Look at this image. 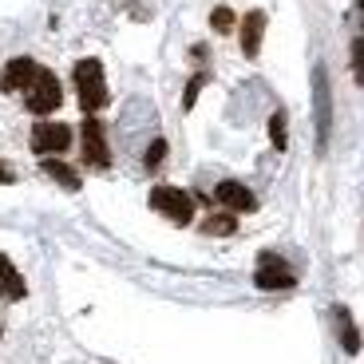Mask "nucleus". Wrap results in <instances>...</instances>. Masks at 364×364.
Listing matches in <instances>:
<instances>
[{"instance_id":"nucleus-12","label":"nucleus","mask_w":364,"mask_h":364,"mask_svg":"<svg viewBox=\"0 0 364 364\" xmlns=\"http://www.w3.org/2000/svg\"><path fill=\"white\" fill-rule=\"evenodd\" d=\"M333 313H337V325H341V345H345L348 356H356L360 353V333H356L353 317H348V309H333Z\"/></svg>"},{"instance_id":"nucleus-1","label":"nucleus","mask_w":364,"mask_h":364,"mask_svg":"<svg viewBox=\"0 0 364 364\" xmlns=\"http://www.w3.org/2000/svg\"><path fill=\"white\" fill-rule=\"evenodd\" d=\"M72 80H75V91H80V107L87 111V115L107 107V80H103L100 60H75Z\"/></svg>"},{"instance_id":"nucleus-5","label":"nucleus","mask_w":364,"mask_h":364,"mask_svg":"<svg viewBox=\"0 0 364 364\" xmlns=\"http://www.w3.org/2000/svg\"><path fill=\"white\" fill-rule=\"evenodd\" d=\"M313 111H317V146L325 151L328 123H333V100H328V75L321 64H317V72H313Z\"/></svg>"},{"instance_id":"nucleus-4","label":"nucleus","mask_w":364,"mask_h":364,"mask_svg":"<svg viewBox=\"0 0 364 364\" xmlns=\"http://www.w3.org/2000/svg\"><path fill=\"white\" fill-rule=\"evenodd\" d=\"M254 285H257V289H293L297 277H293V269L277 254H262V257H257Z\"/></svg>"},{"instance_id":"nucleus-21","label":"nucleus","mask_w":364,"mask_h":364,"mask_svg":"<svg viewBox=\"0 0 364 364\" xmlns=\"http://www.w3.org/2000/svg\"><path fill=\"white\" fill-rule=\"evenodd\" d=\"M12 269V262H9V257H4V254H0V277H4V273H9Z\"/></svg>"},{"instance_id":"nucleus-2","label":"nucleus","mask_w":364,"mask_h":364,"mask_svg":"<svg viewBox=\"0 0 364 364\" xmlns=\"http://www.w3.org/2000/svg\"><path fill=\"white\" fill-rule=\"evenodd\" d=\"M151 206H155L163 218H171L174 226H186V222L194 218V198L186 191H178V186H155V191H151Z\"/></svg>"},{"instance_id":"nucleus-6","label":"nucleus","mask_w":364,"mask_h":364,"mask_svg":"<svg viewBox=\"0 0 364 364\" xmlns=\"http://www.w3.org/2000/svg\"><path fill=\"white\" fill-rule=\"evenodd\" d=\"M72 146V127L68 123H36L32 127V151L36 155H60Z\"/></svg>"},{"instance_id":"nucleus-10","label":"nucleus","mask_w":364,"mask_h":364,"mask_svg":"<svg viewBox=\"0 0 364 364\" xmlns=\"http://www.w3.org/2000/svg\"><path fill=\"white\" fill-rule=\"evenodd\" d=\"M262 36H265V12L254 9V12L242 16V52H246L250 60L262 52Z\"/></svg>"},{"instance_id":"nucleus-17","label":"nucleus","mask_w":364,"mask_h":364,"mask_svg":"<svg viewBox=\"0 0 364 364\" xmlns=\"http://www.w3.org/2000/svg\"><path fill=\"white\" fill-rule=\"evenodd\" d=\"M163 159H166V143H163V139H155V143L146 146V166L155 171V166L163 163Z\"/></svg>"},{"instance_id":"nucleus-14","label":"nucleus","mask_w":364,"mask_h":364,"mask_svg":"<svg viewBox=\"0 0 364 364\" xmlns=\"http://www.w3.org/2000/svg\"><path fill=\"white\" fill-rule=\"evenodd\" d=\"M234 230H237V218H234V214H214V218L202 222V234H210V237L234 234Z\"/></svg>"},{"instance_id":"nucleus-20","label":"nucleus","mask_w":364,"mask_h":364,"mask_svg":"<svg viewBox=\"0 0 364 364\" xmlns=\"http://www.w3.org/2000/svg\"><path fill=\"white\" fill-rule=\"evenodd\" d=\"M9 182H16V171L9 163H0V186H9Z\"/></svg>"},{"instance_id":"nucleus-8","label":"nucleus","mask_w":364,"mask_h":364,"mask_svg":"<svg viewBox=\"0 0 364 364\" xmlns=\"http://www.w3.org/2000/svg\"><path fill=\"white\" fill-rule=\"evenodd\" d=\"M214 198H218L226 210H234V214H250V210H257L254 191H250V186H242V182H234V178L218 182V186H214Z\"/></svg>"},{"instance_id":"nucleus-3","label":"nucleus","mask_w":364,"mask_h":364,"mask_svg":"<svg viewBox=\"0 0 364 364\" xmlns=\"http://www.w3.org/2000/svg\"><path fill=\"white\" fill-rule=\"evenodd\" d=\"M64 103V91H60V80H55L48 68H40L36 80L28 83V111L32 115H52L55 107Z\"/></svg>"},{"instance_id":"nucleus-13","label":"nucleus","mask_w":364,"mask_h":364,"mask_svg":"<svg viewBox=\"0 0 364 364\" xmlns=\"http://www.w3.org/2000/svg\"><path fill=\"white\" fill-rule=\"evenodd\" d=\"M28 293V285H24V277H20L16 269H9L4 277H0V297L4 301H20Z\"/></svg>"},{"instance_id":"nucleus-9","label":"nucleus","mask_w":364,"mask_h":364,"mask_svg":"<svg viewBox=\"0 0 364 364\" xmlns=\"http://www.w3.org/2000/svg\"><path fill=\"white\" fill-rule=\"evenodd\" d=\"M36 72H40V64L32 55H16V60H9V68L0 75V87L4 91H28V83L36 80Z\"/></svg>"},{"instance_id":"nucleus-16","label":"nucleus","mask_w":364,"mask_h":364,"mask_svg":"<svg viewBox=\"0 0 364 364\" xmlns=\"http://www.w3.org/2000/svg\"><path fill=\"white\" fill-rule=\"evenodd\" d=\"M210 28H214V32H234V12H230L226 4L214 9V12H210Z\"/></svg>"},{"instance_id":"nucleus-11","label":"nucleus","mask_w":364,"mask_h":364,"mask_svg":"<svg viewBox=\"0 0 364 364\" xmlns=\"http://www.w3.org/2000/svg\"><path fill=\"white\" fill-rule=\"evenodd\" d=\"M40 171H44L52 182H60L64 191H80V174H75L68 163H60V159H52V155H40Z\"/></svg>"},{"instance_id":"nucleus-18","label":"nucleus","mask_w":364,"mask_h":364,"mask_svg":"<svg viewBox=\"0 0 364 364\" xmlns=\"http://www.w3.org/2000/svg\"><path fill=\"white\" fill-rule=\"evenodd\" d=\"M202 83H206V80H202V75H198V80H191V83H186V95H182V107H186V111L194 107V100H198Z\"/></svg>"},{"instance_id":"nucleus-19","label":"nucleus","mask_w":364,"mask_h":364,"mask_svg":"<svg viewBox=\"0 0 364 364\" xmlns=\"http://www.w3.org/2000/svg\"><path fill=\"white\" fill-rule=\"evenodd\" d=\"M353 60H356V80L364 83V40H356V44H353Z\"/></svg>"},{"instance_id":"nucleus-15","label":"nucleus","mask_w":364,"mask_h":364,"mask_svg":"<svg viewBox=\"0 0 364 364\" xmlns=\"http://www.w3.org/2000/svg\"><path fill=\"white\" fill-rule=\"evenodd\" d=\"M269 143L277 146V151H285V143H289V131H285V111H273V115H269Z\"/></svg>"},{"instance_id":"nucleus-22","label":"nucleus","mask_w":364,"mask_h":364,"mask_svg":"<svg viewBox=\"0 0 364 364\" xmlns=\"http://www.w3.org/2000/svg\"><path fill=\"white\" fill-rule=\"evenodd\" d=\"M0 333H4V328H0Z\"/></svg>"},{"instance_id":"nucleus-7","label":"nucleus","mask_w":364,"mask_h":364,"mask_svg":"<svg viewBox=\"0 0 364 364\" xmlns=\"http://www.w3.org/2000/svg\"><path fill=\"white\" fill-rule=\"evenodd\" d=\"M80 135H83V159H87L91 166H107L111 163V151H107V135H103V123L95 115H87L83 119V127H80Z\"/></svg>"}]
</instances>
